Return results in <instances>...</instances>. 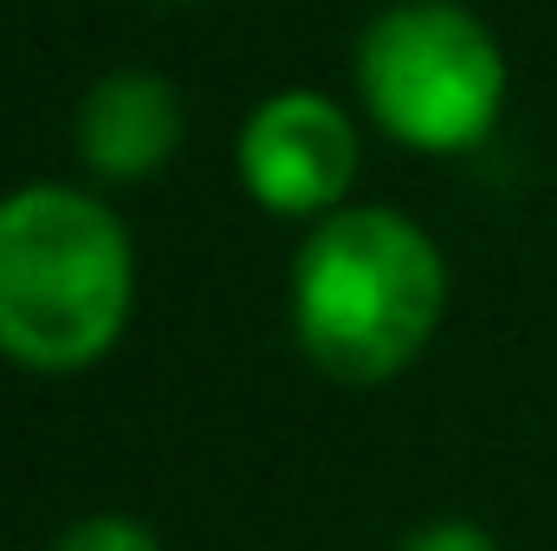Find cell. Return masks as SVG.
<instances>
[{
    "label": "cell",
    "mask_w": 557,
    "mask_h": 551,
    "mask_svg": "<svg viewBox=\"0 0 557 551\" xmlns=\"http://www.w3.org/2000/svg\"><path fill=\"white\" fill-rule=\"evenodd\" d=\"M52 551H169V546L131 513H85L52 539Z\"/></svg>",
    "instance_id": "6"
},
{
    "label": "cell",
    "mask_w": 557,
    "mask_h": 551,
    "mask_svg": "<svg viewBox=\"0 0 557 551\" xmlns=\"http://www.w3.org/2000/svg\"><path fill=\"white\" fill-rule=\"evenodd\" d=\"M396 551H499V539H493L480 519H460V513H447V519H421V526H416V532H409Z\"/></svg>",
    "instance_id": "7"
},
{
    "label": "cell",
    "mask_w": 557,
    "mask_h": 551,
    "mask_svg": "<svg viewBox=\"0 0 557 551\" xmlns=\"http://www.w3.org/2000/svg\"><path fill=\"white\" fill-rule=\"evenodd\" d=\"M357 169H363V124L318 85H278L240 118L234 175L247 201L273 221L311 228L350 208Z\"/></svg>",
    "instance_id": "4"
},
{
    "label": "cell",
    "mask_w": 557,
    "mask_h": 551,
    "mask_svg": "<svg viewBox=\"0 0 557 551\" xmlns=\"http://www.w3.org/2000/svg\"><path fill=\"white\" fill-rule=\"evenodd\" d=\"M156 7H188V0H156Z\"/></svg>",
    "instance_id": "8"
},
{
    "label": "cell",
    "mask_w": 557,
    "mask_h": 551,
    "mask_svg": "<svg viewBox=\"0 0 557 551\" xmlns=\"http://www.w3.org/2000/svg\"><path fill=\"white\" fill-rule=\"evenodd\" d=\"M447 292V254L416 215L350 201L305 228L285 273V325L318 377L376 390L428 357Z\"/></svg>",
    "instance_id": "1"
},
{
    "label": "cell",
    "mask_w": 557,
    "mask_h": 551,
    "mask_svg": "<svg viewBox=\"0 0 557 551\" xmlns=\"http://www.w3.org/2000/svg\"><path fill=\"white\" fill-rule=\"evenodd\" d=\"M188 137V105L182 85L156 65H111L85 85L72 111L78 162L98 188H137L156 182Z\"/></svg>",
    "instance_id": "5"
},
{
    "label": "cell",
    "mask_w": 557,
    "mask_h": 551,
    "mask_svg": "<svg viewBox=\"0 0 557 551\" xmlns=\"http://www.w3.org/2000/svg\"><path fill=\"white\" fill-rule=\"evenodd\" d=\"M137 234L104 188L33 175L0 195V357L26 377L104 364L137 318Z\"/></svg>",
    "instance_id": "2"
},
{
    "label": "cell",
    "mask_w": 557,
    "mask_h": 551,
    "mask_svg": "<svg viewBox=\"0 0 557 551\" xmlns=\"http://www.w3.org/2000/svg\"><path fill=\"white\" fill-rule=\"evenodd\" d=\"M357 105L409 156H473L499 131L512 59L499 33L460 0H389L357 33Z\"/></svg>",
    "instance_id": "3"
}]
</instances>
